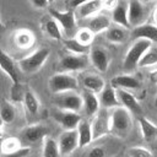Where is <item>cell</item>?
<instances>
[{
    "instance_id": "obj_42",
    "label": "cell",
    "mask_w": 157,
    "mask_h": 157,
    "mask_svg": "<svg viewBox=\"0 0 157 157\" xmlns=\"http://www.w3.org/2000/svg\"><path fill=\"white\" fill-rule=\"evenodd\" d=\"M85 1H88V0H70V1H69V4H70V7L76 9L78 5H81V4H82V2H85Z\"/></svg>"
},
{
    "instance_id": "obj_27",
    "label": "cell",
    "mask_w": 157,
    "mask_h": 157,
    "mask_svg": "<svg viewBox=\"0 0 157 157\" xmlns=\"http://www.w3.org/2000/svg\"><path fill=\"white\" fill-rule=\"evenodd\" d=\"M105 37L110 43L121 44V43L126 42V39L129 37V32H128V28L115 25L113 27H109L105 31Z\"/></svg>"
},
{
    "instance_id": "obj_35",
    "label": "cell",
    "mask_w": 157,
    "mask_h": 157,
    "mask_svg": "<svg viewBox=\"0 0 157 157\" xmlns=\"http://www.w3.org/2000/svg\"><path fill=\"white\" fill-rule=\"evenodd\" d=\"M94 36H96V34H94L90 28L85 27V28L77 29V32H76V34H75V38H76L80 43H82V44H85V45H91L92 42H93V39H94Z\"/></svg>"
},
{
    "instance_id": "obj_38",
    "label": "cell",
    "mask_w": 157,
    "mask_h": 157,
    "mask_svg": "<svg viewBox=\"0 0 157 157\" xmlns=\"http://www.w3.org/2000/svg\"><path fill=\"white\" fill-rule=\"evenodd\" d=\"M29 152H31L29 147H21L17 151H13L10 153H1V157H27Z\"/></svg>"
},
{
    "instance_id": "obj_1",
    "label": "cell",
    "mask_w": 157,
    "mask_h": 157,
    "mask_svg": "<svg viewBox=\"0 0 157 157\" xmlns=\"http://www.w3.org/2000/svg\"><path fill=\"white\" fill-rule=\"evenodd\" d=\"M110 132L117 137H125L130 134L132 129V117L131 112L124 108L123 105L113 108L109 114Z\"/></svg>"
},
{
    "instance_id": "obj_34",
    "label": "cell",
    "mask_w": 157,
    "mask_h": 157,
    "mask_svg": "<svg viewBox=\"0 0 157 157\" xmlns=\"http://www.w3.org/2000/svg\"><path fill=\"white\" fill-rule=\"evenodd\" d=\"M21 140L16 139V137H7L0 141V150L1 153H10L13 151H17L18 148H21Z\"/></svg>"
},
{
    "instance_id": "obj_12",
    "label": "cell",
    "mask_w": 157,
    "mask_h": 157,
    "mask_svg": "<svg viewBox=\"0 0 157 157\" xmlns=\"http://www.w3.org/2000/svg\"><path fill=\"white\" fill-rule=\"evenodd\" d=\"M91 128H92L93 140H97L108 135L110 132L109 115L105 112H98L93 117V120L91 121Z\"/></svg>"
},
{
    "instance_id": "obj_21",
    "label": "cell",
    "mask_w": 157,
    "mask_h": 157,
    "mask_svg": "<svg viewBox=\"0 0 157 157\" xmlns=\"http://www.w3.org/2000/svg\"><path fill=\"white\" fill-rule=\"evenodd\" d=\"M103 10L102 0H88L76 7V15L80 18H90Z\"/></svg>"
},
{
    "instance_id": "obj_29",
    "label": "cell",
    "mask_w": 157,
    "mask_h": 157,
    "mask_svg": "<svg viewBox=\"0 0 157 157\" xmlns=\"http://www.w3.org/2000/svg\"><path fill=\"white\" fill-rule=\"evenodd\" d=\"M23 105H25V109L27 112L28 115H36L38 114L39 109H40V102L38 99V97L36 96V93L31 90H27L25 92V96H23Z\"/></svg>"
},
{
    "instance_id": "obj_20",
    "label": "cell",
    "mask_w": 157,
    "mask_h": 157,
    "mask_svg": "<svg viewBox=\"0 0 157 157\" xmlns=\"http://www.w3.org/2000/svg\"><path fill=\"white\" fill-rule=\"evenodd\" d=\"M110 85L114 88H124V90H129V91L139 90L141 86L140 81L130 74H120V75L114 76L110 80Z\"/></svg>"
},
{
    "instance_id": "obj_19",
    "label": "cell",
    "mask_w": 157,
    "mask_h": 157,
    "mask_svg": "<svg viewBox=\"0 0 157 157\" xmlns=\"http://www.w3.org/2000/svg\"><path fill=\"white\" fill-rule=\"evenodd\" d=\"M98 98H99L101 107L104 108V109H113V108L120 105V102H119V98H118V94H117V90L112 85L105 86L99 92Z\"/></svg>"
},
{
    "instance_id": "obj_4",
    "label": "cell",
    "mask_w": 157,
    "mask_h": 157,
    "mask_svg": "<svg viewBox=\"0 0 157 157\" xmlns=\"http://www.w3.org/2000/svg\"><path fill=\"white\" fill-rule=\"evenodd\" d=\"M49 15L56 20L60 25L63 32L67 36V38L75 37L77 32V21H76V12L75 10H65L60 11L56 9H49Z\"/></svg>"
},
{
    "instance_id": "obj_39",
    "label": "cell",
    "mask_w": 157,
    "mask_h": 157,
    "mask_svg": "<svg viewBox=\"0 0 157 157\" xmlns=\"http://www.w3.org/2000/svg\"><path fill=\"white\" fill-rule=\"evenodd\" d=\"M118 4V0H102V5H103V9L105 10H109L112 11Z\"/></svg>"
},
{
    "instance_id": "obj_41",
    "label": "cell",
    "mask_w": 157,
    "mask_h": 157,
    "mask_svg": "<svg viewBox=\"0 0 157 157\" xmlns=\"http://www.w3.org/2000/svg\"><path fill=\"white\" fill-rule=\"evenodd\" d=\"M150 80L152 83L157 85V69H153L150 71Z\"/></svg>"
},
{
    "instance_id": "obj_14",
    "label": "cell",
    "mask_w": 157,
    "mask_h": 157,
    "mask_svg": "<svg viewBox=\"0 0 157 157\" xmlns=\"http://www.w3.org/2000/svg\"><path fill=\"white\" fill-rule=\"evenodd\" d=\"M0 69L6 74V76L11 80L12 85H17L20 83V76H18V69L15 64V61L12 60V58L4 52L2 49H0Z\"/></svg>"
},
{
    "instance_id": "obj_36",
    "label": "cell",
    "mask_w": 157,
    "mask_h": 157,
    "mask_svg": "<svg viewBox=\"0 0 157 157\" xmlns=\"http://www.w3.org/2000/svg\"><path fill=\"white\" fill-rule=\"evenodd\" d=\"M129 157H153V153L144 146H132L128 150Z\"/></svg>"
},
{
    "instance_id": "obj_31",
    "label": "cell",
    "mask_w": 157,
    "mask_h": 157,
    "mask_svg": "<svg viewBox=\"0 0 157 157\" xmlns=\"http://www.w3.org/2000/svg\"><path fill=\"white\" fill-rule=\"evenodd\" d=\"M0 118L2 119V121L5 124L13 123V120L16 118V108L11 102H9L6 99L0 101Z\"/></svg>"
},
{
    "instance_id": "obj_7",
    "label": "cell",
    "mask_w": 157,
    "mask_h": 157,
    "mask_svg": "<svg viewBox=\"0 0 157 157\" xmlns=\"http://www.w3.org/2000/svg\"><path fill=\"white\" fill-rule=\"evenodd\" d=\"M54 104L59 109L78 112L82 109V96L76 91H66L56 93L54 98Z\"/></svg>"
},
{
    "instance_id": "obj_30",
    "label": "cell",
    "mask_w": 157,
    "mask_h": 157,
    "mask_svg": "<svg viewBox=\"0 0 157 157\" xmlns=\"http://www.w3.org/2000/svg\"><path fill=\"white\" fill-rule=\"evenodd\" d=\"M63 44L65 49L71 54H90V50H91V45H85L80 43L75 37L64 39Z\"/></svg>"
},
{
    "instance_id": "obj_48",
    "label": "cell",
    "mask_w": 157,
    "mask_h": 157,
    "mask_svg": "<svg viewBox=\"0 0 157 157\" xmlns=\"http://www.w3.org/2000/svg\"><path fill=\"white\" fill-rule=\"evenodd\" d=\"M155 104H156V105H157V97H156V102H155Z\"/></svg>"
},
{
    "instance_id": "obj_15",
    "label": "cell",
    "mask_w": 157,
    "mask_h": 157,
    "mask_svg": "<svg viewBox=\"0 0 157 157\" xmlns=\"http://www.w3.org/2000/svg\"><path fill=\"white\" fill-rule=\"evenodd\" d=\"M132 39H147L151 43H157V25L155 23H142L131 29Z\"/></svg>"
},
{
    "instance_id": "obj_13",
    "label": "cell",
    "mask_w": 157,
    "mask_h": 157,
    "mask_svg": "<svg viewBox=\"0 0 157 157\" xmlns=\"http://www.w3.org/2000/svg\"><path fill=\"white\" fill-rule=\"evenodd\" d=\"M90 61L91 64L99 71V72H104L107 71L109 64H110V55L109 53L102 48V47H94L91 48L90 50Z\"/></svg>"
},
{
    "instance_id": "obj_8",
    "label": "cell",
    "mask_w": 157,
    "mask_h": 157,
    "mask_svg": "<svg viewBox=\"0 0 157 157\" xmlns=\"http://www.w3.org/2000/svg\"><path fill=\"white\" fill-rule=\"evenodd\" d=\"M148 16V11L145 6V2L141 0H129L128 9V18L130 27H136L146 22Z\"/></svg>"
},
{
    "instance_id": "obj_26",
    "label": "cell",
    "mask_w": 157,
    "mask_h": 157,
    "mask_svg": "<svg viewBox=\"0 0 157 157\" xmlns=\"http://www.w3.org/2000/svg\"><path fill=\"white\" fill-rule=\"evenodd\" d=\"M82 85L85 87V90H88L91 92L94 93H99L104 87H105V82L102 78V76L97 75V74H88L82 78Z\"/></svg>"
},
{
    "instance_id": "obj_44",
    "label": "cell",
    "mask_w": 157,
    "mask_h": 157,
    "mask_svg": "<svg viewBox=\"0 0 157 157\" xmlns=\"http://www.w3.org/2000/svg\"><path fill=\"white\" fill-rule=\"evenodd\" d=\"M153 22H155V25H157V7H156V10L153 12Z\"/></svg>"
},
{
    "instance_id": "obj_2",
    "label": "cell",
    "mask_w": 157,
    "mask_h": 157,
    "mask_svg": "<svg viewBox=\"0 0 157 157\" xmlns=\"http://www.w3.org/2000/svg\"><path fill=\"white\" fill-rule=\"evenodd\" d=\"M152 44L153 43H151L147 39H136L131 44V47L126 52V54L124 56V61H123V69L126 71V74L134 71L139 66L141 58L150 49V47Z\"/></svg>"
},
{
    "instance_id": "obj_5",
    "label": "cell",
    "mask_w": 157,
    "mask_h": 157,
    "mask_svg": "<svg viewBox=\"0 0 157 157\" xmlns=\"http://www.w3.org/2000/svg\"><path fill=\"white\" fill-rule=\"evenodd\" d=\"M48 86H49V90L54 94H56V93H61V92H66V91H76V88L78 86V81L70 72L60 71V72H56L53 76H50Z\"/></svg>"
},
{
    "instance_id": "obj_18",
    "label": "cell",
    "mask_w": 157,
    "mask_h": 157,
    "mask_svg": "<svg viewBox=\"0 0 157 157\" xmlns=\"http://www.w3.org/2000/svg\"><path fill=\"white\" fill-rule=\"evenodd\" d=\"M81 96H82V109L85 114L90 118H93L99 112V108H101V103L97 93L85 90Z\"/></svg>"
},
{
    "instance_id": "obj_22",
    "label": "cell",
    "mask_w": 157,
    "mask_h": 157,
    "mask_svg": "<svg viewBox=\"0 0 157 157\" xmlns=\"http://www.w3.org/2000/svg\"><path fill=\"white\" fill-rule=\"evenodd\" d=\"M110 23H112V18L108 15L99 12V13L88 18L87 28H90L94 34H98V33L107 31L110 27Z\"/></svg>"
},
{
    "instance_id": "obj_23",
    "label": "cell",
    "mask_w": 157,
    "mask_h": 157,
    "mask_svg": "<svg viewBox=\"0 0 157 157\" xmlns=\"http://www.w3.org/2000/svg\"><path fill=\"white\" fill-rule=\"evenodd\" d=\"M76 130H77V135H78V147L88 146L93 141L92 128H91V123L88 120L81 119Z\"/></svg>"
},
{
    "instance_id": "obj_6",
    "label": "cell",
    "mask_w": 157,
    "mask_h": 157,
    "mask_svg": "<svg viewBox=\"0 0 157 157\" xmlns=\"http://www.w3.org/2000/svg\"><path fill=\"white\" fill-rule=\"evenodd\" d=\"M88 54H67L64 55L59 61V69L63 72H74L82 71L90 66Z\"/></svg>"
},
{
    "instance_id": "obj_17",
    "label": "cell",
    "mask_w": 157,
    "mask_h": 157,
    "mask_svg": "<svg viewBox=\"0 0 157 157\" xmlns=\"http://www.w3.org/2000/svg\"><path fill=\"white\" fill-rule=\"evenodd\" d=\"M115 90H117V94H118L120 105H123L124 108H126L128 110H130L131 113H135V114H140L142 112V108H141L137 98L129 90H124V88H115Z\"/></svg>"
},
{
    "instance_id": "obj_28",
    "label": "cell",
    "mask_w": 157,
    "mask_h": 157,
    "mask_svg": "<svg viewBox=\"0 0 157 157\" xmlns=\"http://www.w3.org/2000/svg\"><path fill=\"white\" fill-rule=\"evenodd\" d=\"M13 40L16 43V45L21 49H28L33 45L36 38H34V34L26 29V28H21L18 31H16L15 36H13Z\"/></svg>"
},
{
    "instance_id": "obj_32",
    "label": "cell",
    "mask_w": 157,
    "mask_h": 157,
    "mask_svg": "<svg viewBox=\"0 0 157 157\" xmlns=\"http://www.w3.org/2000/svg\"><path fill=\"white\" fill-rule=\"evenodd\" d=\"M43 157H61L58 141L53 137L45 136L43 140V150H42Z\"/></svg>"
},
{
    "instance_id": "obj_45",
    "label": "cell",
    "mask_w": 157,
    "mask_h": 157,
    "mask_svg": "<svg viewBox=\"0 0 157 157\" xmlns=\"http://www.w3.org/2000/svg\"><path fill=\"white\" fill-rule=\"evenodd\" d=\"M5 29V26H4V23L1 22V20H0V32H2Z\"/></svg>"
},
{
    "instance_id": "obj_11",
    "label": "cell",
    "mask_w": 157,
    "mask_h": 157,
    "mask_svg": "<svg viewBox=\"0 0 157 157\" xmlns=\"http://www.w3.org/2000/svg\"><path fill=\"white\" fill-rule=\"evenodd\" d=\"M53 118L55 121L64 129V130H72L76 129L78 123L81 121V117L78 112L72 110H65V109H58L53 113Z\"/></svg>"
},
{
    "instance_id": "obj_46",
    "label": "cell",
    "mask_w": 157,
    "mask_h": 157,
    "mask_svg": "<svg viewBox=\"0 0 157 157\" xmlns=\"http://www.w3.org/2000/svg\"><path fill=\"white\" fill-rule=\"evenodd\" d=\"M141 1H144L145 4H147V2H150V1H153V0H141Z\"/></svg>"
},
{
    "instance_id": "obj_24",
    "label": "cell",
    "mask_w": 157,
    "mask_h": 157,
    "mask_svg": "<svg viewBox=\"0 0 157 157\" xmlns=\"http://www.w3.org/2000/svg\"><path fill=\"white\" fill-rule=\"evenodd\" d=\"M43 31L45 32V34L54 39V40H61L63 39V29L60 27V25L56 22V20L54 17H52L49 15V17L44 18L43 21Z\"/></svg>"
},
{
    "instance_id": "obj_43",
    "label": "cell",
    "mask_w": 157,
    "mask_h": 157,
    "mask_svg": "<svg viewBox=\"0 0 157 157\" xmlns=\"http://www.w3.org/2000/svg\"><path fill=\"white\" fill-rule=\"evenodd\" d=\"M5 123L2 121V119L0 118V139H1V136H2V125H4Z\"/></svg>"
},
{
    "instance_id": "obj_25",
    "label": "cell",
    "mask_w": 157,
    "mask_h": 157,
    "mask_svg": "<svg viewBox=\"0 0 157 157\" xmlns=\"http://www.w3.org/2000/svg\"><path fill=\"white\" fill-rule=\"evenodd\" d=\"M139 126L142 134V137L146 142H152L157 137V125L153 124L151 120H148L145 117L139 118Z\"/></svg>"
},
{
    "instance_id": "obj_10",
    "label": "cell",
    "mask_w": 157,
    "mask_h": 157,
    "mask_svg": "<svg viewBox=\"0 0 157 157\" xmlns=\"http://www.w3.org/2000/svg\"><path fill=\"white\" fill-rule=\"evenodd\" d=\"M20 136H21V141H25L27 145H32L40 140H44V137L48 136V129L45 125L40 123L31 124L21 131Z\"/></svg>"
},
{
    "instance_id": "obj_33",
    "label": "cell",
    "mask_w": 157,
    "mask_h": 157,
    "mask_svg": "<svg viewBox=\"0 0 157 157\" xmlns=\"http://www.w3.org/2000/svg\"><path fill=\"white\" fill-rule=\"evenodd\" d=\"M157 65V47L151 45L139 63V67H152Z\"/></svg>"
},
{
    "instance_id": "obj_16",
    "label": "cell",
    "mask_w": 157,
    "mask_h": 157,
    "mask_svg": "<svg viewBox=\"0 0 157 157\" xmlns=\"http://www.w3.org/2000/svg\"><path fill=\"white\" fill-rule=\"evenodd\" d=\"M128 9H129V0H118L117 6L110 11L112 12L110 18L115 25L129 29L130 23L128 18Z\"/></svg>"
},
{
    "instance_id": "obj_3",
    "label": "cell",
    "mask_w": 157,
    "mask_h": 157,
    "mask_svg": "<svg viewBox=\"0 0 157 157\" xmlns=\"http://www.w3.org/2000/svg\"><path fill=\"white\" fill-rule=\"evenodd\" d=\"M49 55H50V50L45 47H40V48L36 49L34 52H32L31 54L22 58L18 61V69L26 74L37 72L45 64Z\"/></svg>"
},
{
    "instance_id": "obj_9",
    "label": "cell",
    "mask_w": 157,
    "mask_h": 157,
    "mask_svg": "<svg viewBox=\"0 0 157 157\" xmlns=\"http://www.w3.org/2000/svg\"><path fill=\"white\" fill-rule=\"evenodd\" d=\"M58 145L61 156H69L71 155L77 147H78V135L77 130H64L58 139Z\"/></svg>"
},
{
    "instance_id": "obj_37",
    "label": "cell",
    "mask_w": 157,
    "mask_h": 157,
    "mask_svg": "<svg viewBox=\"0 0 157 157\" xmlns=\"http://www.w3.org/2000/svg\"><path fill=\"white\" fill-rule=\"evenodd\" d=\"M85 157H108V153L102 146H94L85 155Z\"/></svg>"
},
{
    "instance_id": "obj_47",
    "label": "cell",
    "mask_w": 157,
    "mask_h": 157,
    "mask_svg": "<svg viewBox=\"0 0 157 157\" xmlns=\"http://www.w3.org/2000/svg\"><path fill=\"white\" fill-rule=\"evenodd\" d=\"M54 1H55V0H48V2H49V4H52V2H54Z\"/></svg>"
},
{
    "instance_id": "obj_40",
    "label": "cell",
    "mask_w": 157,
    "mask_h": 157,
    "mask_svg": "<svg viewBox=\"0 0 157 157\" xmlns=\"http://www.w3.org/2000/svg\"><path fill=\"white\" fill-rule=\"evenodd\" d=\"M29 1L36 9H45L49 4L48 0H29Z\"/></svg>"
}]
</instances>
